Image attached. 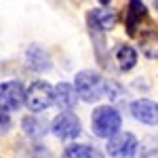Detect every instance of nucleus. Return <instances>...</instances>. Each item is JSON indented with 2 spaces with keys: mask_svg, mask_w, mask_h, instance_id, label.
Returning <instances> with one entry per match:
<instances>
[{
  "mask_svg": "<svg viewBox=\"0 0 158 158\" xmlns=\"http://www.w3.org/2000/svg\"><path fill=\"white\" fill-rule=\"evenodd\" d=\"M106 85L108 82L97 72H93V70H82L74 78V89H76L78 97L82 101H89V103H93L101 95H106Z\"/></svg>",
  "mask_w": 158,
  "mask_h": 158,
  "instance_id": "nucleus-2",
  "label": "nucleus"
},
{
  "mask_svg": "<svg viewBox=\"0 0 158 158\" xmlns=\"http://www.w3.org/2000/svg\"><path fill=\"white\" fill-rule=\"evenodd\" d=\"M61 158H97V152L91 146H82V143H72L65 148Z\"/></svg>",
  "mask_w": 158,
  "mask_h": 158,
  "instance_id": "nucleus-15",
  "label": "nucleus"
},
{
  "mask_svg": "<svg viewBox=\"0 0 158 158\" xmlns=\"http://www.w3.org/2000/svg\"><path fill=\"white\" fill-rule=\"evenodd\" d=\"M30 158H51V152L47 150V148H42V146H36L34 150H32Z\"/></svg>",
  "mask_w": 158,
  "mask_h": 158,
  "instance_id": "nucleus-17",
  "label": "nucleus"
},
{
  "mask_svg": "<svg viewBox=\"0 0 158 158\" xmlns=\"http://www.w3.org/2000/svg\"><path fill=\"white\" fill-rule=\"evenodd\" d=\"M11 129V116L6 112H0V133H6Z\"/></svg>",
  "mask_w": 158,
  "mask_h": 158,
  "instance_id": "nucleus-16",
  "label": "nucleus"
},
{
  "mask_svg": "<svg viewBox=\"0 0 158 158\" xmlns=\"http://www.w3.org/2000/svg\"><path fill=\"white\" fill-rule=\"evenodd\" d=\"M25 63H27V68L34 70V72H49L51 70L49 53L42 49V47H38V44H32V47L27 49V53H25Z\"/></svg>",
  "mask_w": 158,
  "mask_h": 158,
  "instance_id": "nucleus-9",
  "label": "nucleus"
},
{
  "mask_svg": "<svg viewBox=\"0 0 158 158\" xmlns=\"http://www.w3.org/2000/svg\"><path fill=\"white\" fill-rule=\"evenodd\" d=\"M21 129H23V133L27 137L40 139L49 131V122L44 120V118H40V116H25L23 120H21Z\"/></svg>",
  "mask_w": 158,
  "mask_h": 158,
  "instance_id": "nucleus-12",
  "label": "nucleus"
},
{
  "mask_svg": "<svg viewBox=\"0 0 158 158\" xmlns=\"http://www.w3.org/2000/svg\"><path fill=\"white\" fill-rule=\"evenodd\" d=\"M116 61H118V68L122 72H129L137 63V51L133 47H129V44H120L116 49Z\"/></svg>",
  "mask_w": 158,
  "mask_h": 158,
  "instance_id": "nucleus-13",
  "label": "nucleus"
},
{
  "mask_svg": "<svg viewBox=\"0 0 158 158\" xmlns=\"http://www.w3.org/2000/svg\"><path fill=\"white\" fill-rule=\"evenodd\" d=\"M122 118L118 114V110L112 108V106H99L93 110V116H91V127H93V133L101 137V139H112L114 135H118L120 131Z\"/></svg>",
  "mask_w": 158,
  "mask_h": 158,
  "instance_id": "nucleus-1",
  "label": "nucleus"
},
{
  "mask_svg": "<svg viewBox=\"0 0 158 158\" xmlns=\"http://www.w3.org/2000/svg\"><path fill=\"white\" fill-rule=\"evenodd\" d=\"M156 6H158V0H156Z\"/></svg>",
  "mask_w": 158,
  "mask_h": 158,
  "instance_id": "nucleus-19",
  "label": "nucleus"
},
{
  "mask_svg": "<svg viewBox=\"0 0 158 158\" xmlns=\"http://www.w3.org/2000/svg\"><path fill=\"white\" fill-rule=\"evenodd\" d=\"M131 114L143 124H158V103L152 99H137L131 103Z\"/></svg>",
  "mask_w": 158,
  "mask_h": 158,
  "instance_id": "nucleus-7",
  "label": "nucleus"
},
{
  "mask_svg": "<svg viewBox=\"0 0 158 158\" xmlns=\"http://www.w3.org/2000/svg\"><path fill=\"white\" fill-rule=\"evenodd\" d=\"M55 103V89L44 82V80H36L27 86L25 91V106L32 112H42V110L51 108Z\"/></svg>",
  "mask_w": 158,
  "mask_h": 158,
  "instance_id": "nucleus-3",
  "label": "nucleus"
},
{
  "mask_svg": "<svg viewBox=\"0 0 158 158\" xmlns=\"http://www.w3.org/2000/svg\"><path fill=\"white\" fill-rule=\"evenodd\" d=\"M139 49L148 59H158V30H150L139 38Z\"/></svg>",
  "mask_w": 158,
  "mask_h": 158,
  "instance_id": "nucleus-14",
  "label": "nucleus"
},
{
  "mask_svg": "<svg viewBox=\"0 0 158 158\" xmlns=\"http://www.w3.org/2000/svg\"><path fill=\"white\" fill-rule=\"evenodd\" d=\"M76 99H78V93H76V89L72 85H68V82H59V85L55 86V106L61 110H72L76 106Z\"/></svg>",
  "mask_w": 158,
  "mask_h": 158,
  "instance_id": "nucleus-11",
  "label": "nucleus"
},
{
  "mask_svg": "<svg viewBox=\"0 0 158 158\" xmlns=\"http://www.w3.org/2000/svg\"><path fill=\"white\" fill-rule=\"evenodd\" d=\"M25 103V89L17 80L0 82V112H15Z\"/></svg>",
  "mask_w": 158,
  "mask_h": 158,
  "instance_id": "nucleus-4",
  "label": "nucleus"
},
{
  "mask_svg": "<svg viewBox=\"0 0 158 158\" xmlns=\"http://www.w3.org/2000/svg\"><path fill=\"white\" fill-rule=\"evenodd\" d=\"M86 19H89L91 30L106 32V30H112L116 25V13L110 11V9H93V11L86 13Z\"/></svg>",
  "mask_w": 158,
  "mask_h": 158,
  "instance_id": "nucleus-8",
  "label": "nucleus"
},
{
  "mask_svg": "<svg viewBox=\"0 0 158 158\" xmlns=\"http://www.w3.org/2000/svg\"><path fill=\"white\" fill-rule=\"evenodd\" d=\"M51 131L57 135L59 139H76L80 135V120L78 116L72 114V112H61L53 118V124H51Z\"/></svg>",
  "mask_w": 158,
  "mask_h": 158,
  "instance_id": "nucleus-5",
  "label": "nucleus"
},
{
  "mask_svg": "<svg viewBox=\"0 0 158 158\" xmlns=\"http://www.w3.org/2000/svg\"><path fill=\"white\" fill-rule=\"evenodd\" d=\"M99 2H101L103 6H106V4H110V0H99Z\"/></svg>",
  "mask_w": 158,
  "mask_h": 158,
  "instance_id": "nucleus-18",
  "label": "nucleus"
},
{
  "mask_svg": "<svg viewBox=\"0 0 158 158\" xmlns=\"http://www.w3.org/2000/svg\"><path fill=\"white\" fill-rule=\"evenodd\" d=\"M106 150H108L110 156L114 158H129L133 156V152L137 150V137L133 133H118L112 139H108Z\"/></svg>",
  "mask_w": 158,
  "mask_h": 158,
  "instance_id": "nucleus-6",
  "label": "nucleus"
},
{
  "mask_svg": "<svg viewBox=\"0 0 158 158\" xmlns=\"http://www.w3.org/2000/svg\"><path fill=\"white\" fill-rule=\"evenodd\" d=\"M146 15H148V9H146V4H143V0H129L127 19H124V23H127V34H129V36H135L137 25H139V21H141Z\"/></svg>",
  "mask_w": 158,
  "mask_h": 158,
  "instance_id": "nucleus-10",
  "label": "nucleus"
}]
</instances>
